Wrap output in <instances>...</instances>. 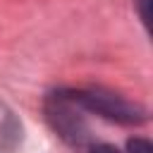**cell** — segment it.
Wrapping results in <instances>:
<instances>
[{
  "label": "cell",
  "instance_id": "1",
  "mask_svg": "<svg viewBox=\"0 0 153 153\" xmlns=\"http://www.w3.org/2000/svg\"><path fill=\"white\" fill-rule=\"evenodd\" d=\"M45 112H48L50 124L55 127V131L65 141H69L72 146H81L86 141V124H84V120H81L72 96H65V93L53 96L48 100Z\"/></svg>",
  "mask_w": 153,
  "mask_h": 153
},
{
  "label": "cell",
  "instance_id": "2",
  "mask_svg": "<svg viewBox=\"0 0 153 153\" xmlns=\"http://www.w3.org/2000/svg\"><path fill=\"white\" fill-rule=\"evenodd\" d=\"M79 108L93 110L108 120H117V122H141L143 120V110H139L136 105L122 100L120 96L112 93H103V91H79V93H69Z\"/></svg>",
  "mask_w": 153,
  "mask_h": 153
},
{
  "label": "cell",
  "instance_id": "3",
  "mask_svg": "<svg viewBox=\"0 0 153 153\" xmlns=\"http://www.w3.org/2000/svg\"><path fill=\"white\" fill-rule=\"evenodd\" d=\"M127 153H153V146L148 139H131L127 143Z\"/></svg>",
  "mask_w": 153,
  "mask_h": 153
},
{
  "label": "cell",
  "instance_id": "4",
  "mask_svg": "<svg viewBox=\"0 0 153 153\" xmlns=\"http://www.w3.org/2000/svg\"><path fill=\"white\" fill-rule=\"evenodd\" d=\"M134 2H136V7H139L141 22L148 26V24H151V10H148V7H151V0H134Z\"/></svg>",
  "mask_w": 153,
  "mask_h": 153
},
{
  "label": "cell",
  "instance_id": "5",
  "mask_svg": "<svg viewBox=\"0 0 153 153\" xmlns=\"http://www.w3.org/2000/svg\"><path fill=\"white\" fill-rule=\"evenodd\" d=\"M91 153H122V151H117L115 146H108V143H98L91 148Z\"/></svg>",
  "mask_w": 153,
  "mask_h": 153
}]
</instances>
